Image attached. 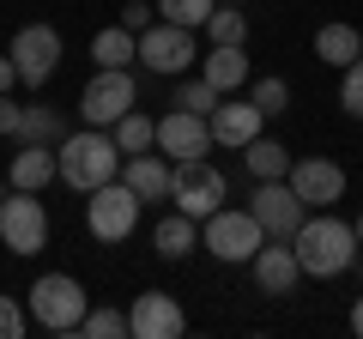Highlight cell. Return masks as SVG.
<instances>
[{
	"label": "cell",
	"mask_w": 363,
	"mask_h": 339,
	"mask_svg": "<svg viewBox=\"0 0 363 339\" xmlns=\"http://www.w3.org/2000/svg\"><path fill=\"white\" fill-rule=\"evenodd\" d=\"M242 152H248V176H255V182H279V176H291V145H285V140L255 133Z\"/></svg>",
	"instance_id": "cell-21"
},
{
	"label": "cell",
	"mask_w": 363,
	"mask_h": 339,
	"mask_svg": "<svg viewBox=\"0 0 363 339\" xmlns=\"http://www.w3.org/2000/svg\"><path fill=\"white\" fill-rule=\"evenodd\" d=\"M18 140H25V145H61L67 140V116H61V109H49V104H25Z\"/></svg>",
	"instance_id": "cell-23"
},
{
	"label": "cell",
	"mask_w": 363,
	"mask_h": 339,
	"mask_svg": "<svg viewBox=\"0 0 363 339\" xmlns=\"http://www.w3.org/2000/svg\"><path fill=\"white\" fill-rule=\"evenodd\" d=\"M357 55H363L357 25H321V30H315V61H327V67H351Z\"/></svg>",
	"instance_id": "cell-22"
},
{
	"label": "cell",
	"mask_w": 363,
	"mask_h": 339,
	"mask_svg": "<svg viewBox=\"0 0 363 339\" xmlns=\"http://www.w3.org/2000/svg\"><path fill=\"white\" fill-rule=\"evenodd\" d=\"M176 109H194V116H212V109H218V91H212L206 79H182V85H176Z\"/></svg>",
	"instance_id": "cell-30"
},
{
	"label": "cell",
	"mask_w": 363,
	"mask_h": 339,
	"mask_svg": "<svg viewBox=\"0 0 363 339\" xmlns=\"http://www.w3.org/2000/svg\"><path fill=\"white\" fill-rule=\"evenodd\" d=\"M109 133H116L121 157H133V152H152V145H157V121H152V116H140V109H128V116H121Z\"/></svg>",
	"instance_id": "cell-25"
},
{
	"label": "cell",
	"mask_w": 363,
	"mask_h": 339,
	"mask_svg": "<svg viewBox=\"0 0 363 339\" xmlns=\"http://www.w3.org/2000/svg\"><path fill=\"white\" fill-rule=\"evenodd\" d=\"M206 128H212V145H230V152H236V145H248L260 128H267V116H260L248 97H242V104H236V97H218V109L206 116Z\"/></svg>",
	"instance_id": "cell-17"
},
{
	"label": "cell",
	"mask_w": 363,
	"mask_h": 339,
	"mask_svg": "<svg viewBox=\"0 0 363 339\" xmlns=\"http://www.w3.org/2000/svg\"><path fill=\"white\" fill-rule=\"evenodd\" d=\"M169 170H176V164H169V157L152 145V152L121 157V182H128L140 200H169Z\"/></svg>",
	"instance_id": "cell-18"
},
{
	"label": "cell",
	"mask_w": 363,
	"mask_h": 339,
	"mask_svg": "<svg viewBox=\"0 0 363 339\" xmlns=\"http://www.w3.org/2000/svg\"><path fill=\"white\" fill-rule=\"evenodd\" d=\"M152 243H157V255H164V261H188V255L200 248V218H188V212H169V218H157Z\"/></svg>",
	"instance_id": "cell-19"
},
{
	"label": "cell",
	"mask_w": 363,
	"mask_h": 339,
	"mask_svg": "<svg viewBox=\"0 0 363 339\" xmlns=\"http://www.w3.org/2000/svg\"><path fill=\"white\" fill-rule=\"evenodd\" d=\"M200 30H206L212 43H248V18L236 13V6H212V18Z\"/></svg>",
	"instance_id": "cell-28"
},
{
	"label": "cell",
	"mask_w": 363,
	"mask_h": 339,
	"mask_svg": "<svg viewBox=\"0 0 363 339\" xmlns=\"http://www.w3.org/2000/svg\"><path fill=\"white\" fill-rule=\"evenodd\" d=\"M351 230H357V243H363V212H357V218H351Z\"/></svg>",
	"instance_id": "cell-37"
},
{
	"label": "cell",
	"mask_w": 363,
	"mask_h": 339,
	"mask_svg": "<svg viewBox=\"0 0 363 339\" xmlns=\"http://www.w3.org/2000/svg\"><path fill=\"white\" fill-rule=\"evenodd\" d=\"M79 333H85V339H121V333H128V315H121V309H85Z\"/></svg>",
	"instance_id": "cell-29"
},
{
	"label": "cell",
	"mask_w": 363,
	"mask_h": 339,
	"mask_svg": "<svg viewBox=\"0 0 363 339\" xmlns=\"http://www.w3.org/2000/svg\"><path fill=\"white\" fill-rule=\"evenodd\" d=\"M18 121H25V104H13V97L0 91V133H13V140H18Z\"/></svg>",
	"instance_id": "cell-34"
},
{
	"label": "cell",
	"mask_w": 363,
	"mask_h": 339,
	"mask_svg": "<svg viewBox=\"0 0 363 339\" xmlns=\"http://www.w3.org/2000/svg\"><path fill=\"white\" fill-rule=\"evenodd\" d=\"M351 333H363V297L351 303Z\"/></svg>",
	"instance_id": "cell-36"
},
{
	"label": "cell",
	"mask_w": 363,
	"mask_h": 339,
	"mask_svg": "<svg viewBox=\"0 0 363 339\" xmlns=\"http://www.w3.org/2000/svg\"><path fill=\"white\" fill-rule=\"evenodd\" d=\"M18 85V67H13V55H0V91H13Z\"/></svg>",
	"instance_id": "cell-35"
},
{
	"label": "cell",
	"mask_w": 363,
	"mask_h": 339,
	"mask_svg": "<svg viewBox=\"0 0 363 339\" xmlns=\"http://www.w3.org/2000/svg\"><path fill=\"white\" fill-rule=\"evenodd\" d=\"M169 200H176V212H188V218H212V212L224 206V176L206 157H188V164L169 170Z\"/></svg>",
	"instance_id": "cell-9"
},
{
	"label": "cell",
	"mask_w": 363,
	"mask_h": 339,
	"mask_svg": "<svg viewBox=\"0 0 363 339\" xmlns=\"http://www.w3.org/2000/svg\"><path fill=\"white\" fill-rule=\"evenodd\" d=\"M152 18H157V0H128V6H121V25H128L133 37H140V30L152 25Z\"/></svg>",
	"instance_id": "cell-33"
},
{
	"label": "cell",
	"mask_w": 363,
	"mask_h": 339,
	"mask_svg": "<svg viewBox=\"0 0 363 339\" xmlns=\"http://www.w3.org/2000/svg\"><path fill=\"white\" fill-rule=\"evenodd\" d=\"M6 55H13V67H18V85H49L55 79V67H61V30L55 25H25L13 43H6Z\"/></svg>",
	"instance_id": "cell-10"
},
{
	"label": "cell",
	"mask_w": 363,
	"mask_h": 339,
	"mask_svg": "<svg viewBox=\"0 0 363 339\" xmlns=\"http://www.w3.org/2000/svg\"><path fill=\"white\" fill-rule=\"evenodd\" d=\"M55 164H61V182L67 188L91 194V188H104V182L121 176V145H116L109 128H91V121H85L79 133H67V140L55 145Z\"/></svg>",
	"instance_id": "cell-2"
},
{
	"label": "cell",
	"mask_w": 363,
	"mask_h": 339,
	"mask_svg": "<svg viewBox=\"0 0 363 339\" xmlns=\"http://www.w3.org/2000/svg\"><path fill=\"white\" fill-rule=\"evenodd\" d=\"M182 327H188V315H182V303L169 297V291H140L128 309V333L133 339H176Z\"/></svg>",
	"instance_id": "cell-14"
},
{
	"label": "cell",
	"mask_w": 363,
	"mask_h": 339,
	"mask_svg": "<svg viewBox=\"0 0 363 339\" xmlns=\"http://www.w3.org/2000/svg\"><path fill=\"white\" fill-rule=\"evenodd\" d=\"M248 212H255L260 230L279 236V243H291V236H297V224L309 218V206L297 200V188H291L285 176H279V182H260V188H255V200H248Z\"/></svg>",
	"instance_id": "cell-12"
},
{
	"label": "cell",
	"mask_w": 363,
	"mask_h": 339,
	"mask_svg": "<svg viewBox=\"0 0 363 339\" xmlns=\"http://www.w3.org/2000/svg\"><path fill=\"white\" fill-rule=\"evenodd\" d=\"M133 104H140V91H133L128 67H97V79L79 91V116H85L91 128H116Z\"/></svg>",
	"instance_id": "cell-8"
},
{
	"label": "cell",
	"mask_w": 363,
	"mask_h": 339,
	"mask_svg": "<svg viewBox=\"0 0 363 339\" xmlns=\"http://www.w3.org/2000/svg\"><path fill=\"white\" fill-rule=\"evenodd\" d=\"M0 243L13 255H43L49 248V212H43L37 188H6L0 194Z\"/></svg>",
	"instance_id": "cell-5"
},
{
	"label": "cell",
	"mask_w": 363,
	"mask_h": 339,
	"mask_svg": "<svg viewBox=\"0 0 363 339\" xmlns=\"http://www.w3.org/2000/svg\"><path fill=\"white\" fill-rule=\"evenodd\" d=\"M200 243H206L224 267H248V261H255V248L267 243V230H260L255 212H230V206H218L212 218H200Z\"/></svg>",
	"instance_id": "cell-6"
},
{
	"label": "cell",
	"mask_w": 363,
	"mask_h": 339,
	"mask_svg": "<svg viewBox=\"0 0 363 339\" xmlns=\"http://www.w3.org/2000/svg\"><path fill=\"white\" fill-rule=\"evenodd\" d=\"M55 176H61V164H55V145H25V152L13 157V170H6V182L13 188H49Z\"/></svg>",
	"instance_id": "cell-20"
},
{
	"label": "cell",
	"mask_w": 363,
	"mask_h": 339,
	"mask_svg": "<svg viewBox=\"0 0 363 339\" xmlns=\"http://www.w3.org/2000/svg\"><path fill=\"white\" fill-rule=\"evenodd\" d=\"M212 6L218 0H157V18H169V25H188V30H200L212 18Z\"/></svg>",
	"instance_id": "cell-27"
},
{
	"label": "cell",
	"mask_w": 363,
	"mask_h": 339,
	"mask_svg": "<svg viewBox=\"0 0 363 339\" xmlns=\"http://www.w3.org/2000/svg\"><path fill=\"white\" fill-rule=\"evenodd\" d=\"M200 79H206L218 97H236L255 79V67H248V55H242V43H212L206 55H200Z\"/></svg>",
	"instance_id": "cell-16"
},
{
	"label": "cell",
	"mask_w": 363,
	"mask_h": 339,
	"mask_svg": "<svg viewBox=\"0 0 363 339\" xmlns=\"http://www.w3.org/2000/svg\"><path fill=\"white\" fill-rule=\"evenodd\" d=\"M339 73H345V79H339V104H345V116L363 121V55L351 67H339Z\"/></svg>",
	"instance_id": "cell-31"
},
{
	"label": "cell",
	"mask_w": 363,
	"mask_h": 339,
	"mask_svg": "<svg viewBox=\"0 0 363 339\" xmlns=\"http://www.w3.org/2000/svg\"><path fill=\"white\" fill-rule=\"evenodd\" d=\"M140 61L152 67V73L176 79V73H188V67L200 61V43H194V30H188V25H169V18H152V25L140 30Z\"/></svg>",
	"instance_id": "cell-7"
},
{
	"label": "cell",
	"mask_w": 363,
	"mask_h": 339,
	"mask_svg": "<svg viewBox=\"0 0 363 339\" xmlns=\"http://www.w3.org/2000/svg\"><path fill=\"white\" fill-rule=\"evenodd\" d=\"M157 152H164L169 164L206 157V152H212V128H206V116H194V109H169V116H157Z\"/></svg>",
	"instance_id": "cell-13"
},
{
	"label": "cell",
	"mask_w": 363,
	"mask_h": 339,
	"mask_svg": "<svg viewBox=\"0 0 363 339\" xmlns=\"http://www.w3.org/2000/svg\"><path fill=\"white\" fill-rule=\"evenodd\" d=\"M25 303H30V321L37 327H49V333H79V321H85V285H79L73 273H43L37 285L25 291Z\"/></svg>",
	"instance_id": "cell-3"
},
{
	"label": "cell",
	"mask_w": 363,
	"mask_h": 339,
	"mask_svg": "<svg viewBox=\"0 0 363 339\" xmlns=\"http://www.w3.org/2000/svg\"><path fill=\"white\" fill-rule=\"evenodd\" d=\"M248 104H255L260 116H285L291 85H285V79H248Z\"/></svg>",
	"instance_id": "cell-26"
},
{
	"label": "cell",
	"mask_w": 363,
	"mask_h": 339,
	"mask_svg": "<svg viewBox=\"0 0 363 339\" xmlns=\"http://www.w3.org/2000/svg\"><path fill=\"white\" fill-rule=\"evenodd\" d=\"M291 188L309 212H333V200H345V170L333 157H291Z\"/></svg>",
	"instance_id": "cell-11"
},
{
	"label": "cell",
	"mask_w": 363,
	"mask_h": 339,
	"mask_svg": "<svg viewBox=\"0 0 363 339\" xmlns=\"http://www.w3.org/2000/svg\"><path fill=\"white\" fill-rule=\"evenodd\" d=\"M25 327H30V315L18 309V297L0 291V339H25Z\"/></svg>",
	"instance_id": "cell-32"
},
{
	"label": "cell",
	"mask_w": 363,
	"mask_h": 339,
	"mask_svg": "<svg viewBox=\"0 0 363 339\" xmlns=\"http://www.w3.org/2000/svg\"><path fill=\"white\" fill-rule=\"evenodd\" d=\"M291 248H297V267L303 279H339L351 273V261H357V230H351L345 218H333V212H309V218L297 224V236H291Z\"/></svg>",
	"instance_id": "cell-1"
},
{
	"label": "cell",
	"mask_w": 363,
	"mask_h": 339,
	"mask_svg": "<svg viewBox=\"0 0 363 339\" xmlns=\"http://www.w3.org/2000/svg\"><path fill=\"white\" fill-rule=\"evenodd\" d=\"M255 285L267 291V297H291L297 291V279H303V267H297V248L291 243H279V236H267V243L255 248Z\"/></svg>",
	"instance_id": "cell-15"
},
{
	"label": "cell",
	"mask_w": 363,
	"mask_h": 339,
	"mask_svg": "<svg viewBox=\"0 0 363 339\" xmlns=\"http://www.w3.org/2000/svg\"><path fill=\"white\" fill-rule=\"evenodd\" d=\"M351 273H363V248H357V261H351Z\"/></svg>",
	"instance_id": "cell-38"
},
{
	"label": "cell",
	"mask_w": 363,
	"mask_h": 339,
	"mask_svg": "<svg viewBox=\"0 0 363 339\" xmlns=\"http://www.w3.org/2000/svg\"><path fill=\"white\" fill-rule=\"evenodd\" d=\"M140 206H145V200L116 176V182H104V188H91V194H85V230L97 236V243H128L133 224H140Z\"/></svg>",
	"instance_id": "cell-4"
},
{
	"label": "cell",
	"mask_w": 363,
	"mask_h": 339,
	"mask_svg": "<svg viewBox=\"0 0 363 339\" xmlns=\"http://www.w3.org/2000/svg\"><path fill=\"white\" fill-rule=\"evenodd\" d=\"M91 61H97V67H128V61H140V37H133L128 25L97 30V37H91Z\"/></svg>",
	"instance_id": "cell-24"
}]
</instances>
